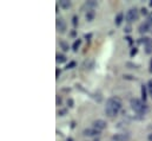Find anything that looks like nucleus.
<instances>
[{"label": "nucleus", "instance_id": "20e7f679", "mask_svg": "<svg viewBox=\"0 0 152 141\" xmlns=\"http://www.w3.org/2000/svg\"><path fill=\"white\" fill-rule=\"evenodd\" d=\"M99 134H100V131H98L96 128H85L83 131V135L88 137V138H97Z\"/></svg>", "mask_w": 152, "mask_h": 141}, {"label": "nucleus", "instance_id": "4468645a", "mask_svg": "<svg viewBox=\"0 0 152 141\" xmlns=\"http://www.w3.org/2000/svg\"><path fill=\"white\" fill-rule=\"evenodd\" d=\"M85 6L87 7V11H88V10H93L94 7H97V6H98V4H97V1L91 0V1H87V2L85 4Z\"/></svg>", "mask_w": 152, "mask_h": 141}, {"label": "nucleus", "instance_id": "bb28decb", "mask_svg": "<svg viewBox=\"0 0 152 141\" xmlns=\"http://www.w3.org/2000/svg\"><path fill=\"white\" fill-rule=\"evenodd\" d=\"M149 71L152 73V58L150 59V69H149Z\"/></svg>", "mask_w": 152, "mask_h": 141}, {"label": "nucleus", "instance_id": "7c9ffc66", "mask_svg": "<svg viewBox=\"0 0 152 141\" xmlns=\"http://www.w3.org/2000/svg\"><path fill=\"white\" fill-rule=\"evenodd\" d=\"M92 141H100V140H99L98 138H94V139H93V140H92Z\"/></svg>", "mask_w": 152, "mask_h": 141}, {"label": "nucleus", "instance_id": "6e6552de", "mask_svg": "<svg viewBox=\"0 0 152 141\" xmlns=\"http://www.w3.org/2000/svg\"><path fill=\"white\" fill-rule=\"evenodd\" d=\"M57 30L60 32V33H64L65 30H66V23L64 19H57Z\"/></svg>", "mask_w": 152, "mask_h": 141}, {"label": "nucleus", "instance_id": "aec40b11", "mask_svg": "<svg viewBox=\"0 0 152 141\" xmlns=\"http://www.w3.org/2000/svg\"><path fill=\"white\" fill-rule=\"evenodd\" d=\"M73 67H76V62H71V63H70V64L66 67V69H72Z\"/></svg>", "mask_w": 152, "mask_h": 141}, {"label": "nucleus", "instance_id": "f257e3e1", "mask_svg": "<svg viewBox=\"0 0 152 141\" xmlns=\"http://www.w3.org/2000/svg\"><path fill=\"white\" fill-rule=\"evenodd\" d=\"M121 109V101L118 97H110L106 101V106H105V114L110 117H113L115 115H118L119 110Z\"/></svg>", "mask_w": 152, "mask_h": 141}, {"label": "nucleus", "instance_id": "2eb2a0df", "mask_svg": "<svg viewBox=\"0 0 152 141\" xmlns=\"http://www.w3.org/2000/svg\"><path fill=\"white\" fill-rule=\"evenodd\" d=\"M56 58H57V62L58 63H65L66 62V56L65 55H61V53H58L57 56H56Z\"/></svg>", "mask_w": 152, "mask_h": 141}, {"label": "nucleus", "instance_id": "c756f323", "mask_svg": "<svg viewBox=\"0 0 152 141\" xmlns=\"http://www.w3.org/2000/svg\"><path fill=\"white\" fill-rule=\"evenodd\" d=\"M149 6H150V7H152V0H150V2H149Z\"/></svg>", "mask_w": 152, "mask_h": 141}, {"label": "nucleus", "instance_id": "a211bd4d", "mask_svg": "<svg viewBox=\"0 0 152 141\" xmlns=\"http://www.w3.org/2000/svg\"><path fill=\"white\" fill-rule=\"evenodd\" d=\"M148 91H149V94H150V96L152 99V79H150L148 82Z\"/></svg>", "mask_w": 152, "mask_h": 141}, {"label": "nucleus", "instance_id": "a878e982", "mask_svg": "<svg viewBox=\"0 0 152 141\" xmlns=\"http://www.w3.org/2000/svg\"><path fill=\"white\" fill-rule=\"evenodd\" d=\"M136 53H137V49L134 47V50H132V51H131V56H133V55H136Z\"/></svg>", "mask_w": 152, "mask_h": 141}, {"label": "nucleus", "instance_id": "39448f33", "mask_svg": "<svg viewBox=\"0 0 152 141\" xmlns=\"http://www.w3.org/2000/svg\"><path fill=\"white\" fill-rule=\"evenodd\" d=\"M139 42L144 44V46H145V52L150 55V53L152 52V39L151 38L145 37V38H142Z\"/></svg>", "mask_w": 152, "mask_h": 141}, {"label": "nucleus", "instance_id": "423d86ee", "mask_svg": "<svg viewBox=\"0 0 152 141\" xmlns=\"http://www.w3.org/2000/svg\"><path fill=\"white\" fill-rule=\"evenodd\" d=\"M149 31L152 32V25L150 23L145 22V23H143V24L139 25V33L144 35V33H146V32H149Z\"/></svg>", "mask_w": 152, "mask_h": 141}, {"label": "nucleus", "instance_id": "9d476101", "mask_svg": "<svg viewBox=\"0 0 152 141\" xmlns=\"http://www.w3.org/2000/svg\"><path fill=\"white\" fill-rule=\"evenodd\" d=\"M94 17H96L94 10H88V11L86 12V14H85V18H86L87 22H92V20L94 19Z\"/></svg>", "mask_w": 152, "mask_h": 141}, {"label": "nucleus", "instance_id": "412c9836", "mask_svg": "<svg viewBox=\"0 0 152 141\" xmlns=\"http://www.w3.org/2000/svg\"><path fill=\"white\" fill-rule=\"evenodd\" d=\"M72 20H73V22H72V24H73V26H75V27H76L77 25H78V18H77L76 16H75V17H73V19H72Z\"/></svg>", "mask_w": 152, "mask_h": 141}, {"label": "nucleus", "instance_id": "cd10ccee", "mask_svg": "<svg viewBox=\"0 0 152 141\" xmlns=\"http://www.w3.org/2000/svg\"><path fill=\"white\" fill-rule=\"evenodd\" d=\"M148 139H149V141H152V133H151V134H149V137H148Z\"/></svg>", "mask_w": 152, "mask_h": 141}, {"label": "nucleus", "instance_id": "7ed1b4c3", "mask_svg": "<svg viewBox=\"0 0 152 141\" xmlns=\"http://www.w3.org/2000/svg\"><path fill=\"white\" fill-rule=\"evenodd\" d=\"M138 18H139V12H138V10L136 7L134 8H130L125 14V19H126L127 23L136 22V20H138Z\"/></svg>", "mask_w": 152, "mask_h": 141}, {"label": "nucleus", "instance_id": "5701e85b", "mask_svg": "<svg viewBox=\"0 0 152 141\" xmlns=\"http://www.w3.org/2000/svg\"><path fill=\"white\" fill-rule=\"evenodd\" d=\"M61 102H63V101H61V97H60V96H57V106H60Z\"/></svg>", "mask_w": 152, "mask_h": 141}, {"label": "nucleus", "instance_id": "f8f14e48", "mask_svg": "<svg viewBox=\"0 0 152 141\" xmlns=\"http://www.w3.org/2000/svg\"><path fill=\"white\" fill-rule=\"evenodd\" d=\"M123 20H124V13H118L117 14V17H115V19H114V24L117 25V26H119L121 23H123Z\"/></svg>", "mask_w": 152, "mask_h": 141}, {"label": "nucleus", "instance_id": "dca6fc26", "mask_svg": "<svg viewBox=\"0 0 152 141\" xmlns=\"http://www.w3.org/2000/svg\"><path fill=\"white\" fill-rule=\"evenodd\" d=\"M80 44H81V39H77L76 42L73 43V45H72V50H73L75 52L78 51V49L80 47Z\"/></svg>", "mask_w": 152, "mask_h": 141}, {"label": "nucleus", "instance_id": "6ab92c4d", "mask_svg": "<svg viewBox=\"0 0 152 141\" xmlns=\"http://www.w3.org/2000/svg\"><path fill=\"white\" fill-rule=\"evenodd\" d=\"M140 12H142V14H143V16H149V13H148V10H146L145 7H143V8L140 10Z\"/></svg>", "mask_w": 152, "mask_h": 141}, {"label": "nucleus", "instance_id": "f03ea898", "mask_svg": "<svg viewBox=\"0 0 152 141\" xmlns=\"http://www.w3.org/2000/svg\"><path fill=\"white\" fill-rule=\"evenodd\" d=\"M131 108L140 115H144L148 111V106L145 105V102L142 101V100H138V99H132L131 100Z\"/></svg>", "mask_w": 152, "mask_h": 141}, {"label": "nucleus", "instance_id": "393cba45", "mask_svg": "<svg viewBox=\"0 0 152 141\" xmlns=\"http://www.w3.org/2000/svg\"><path fill=\"white\" fill-rule=\"evenodd\" d=\"M66 114V110L64 109V110H59L58 111V115H60V116H63V115H65Z\"/></svg>", "mask_w": 152, "mask_h": 141}, {"label": "nucleus", "instance_id": "0eeeda50", "mask_svg": "<svg viewBox=\"0 0 152 141\" xmlns=\"http://www.w3.org/2000/svg\"><path fill=\"white\" fill-rule=\"evenodd\" d=\"M93 128H96V129H98V131H103V129H105L106 128V122L104 121V120H96V121H93Z\"/></svg>", "mask_w": 152, "mask_h": 141}, {"label": "nucleus", "instance_id": "4be33fe9", "mask_svg": "<svg viewBox=\"0 0 152 141\" xmlns=\"http://www.w3.org/2000/svg\"><path fill=\"white\" fill-rule=\"evenodd\" d=\"M148 23H150L152 25V12L151 13H149V16H148V20H146Z\"/></svg>", "mask_w": 152, "mask_h": 141}, {"label": "nucleus", "instance_id": "ddd939ff", "mask_svg": "<svg viewBox=\"0 0 152 141\" xmlns=\"http://www.w3.org/2000/svg\"><path fill=\"white\" fill-rule=\"evenodd\" d=\"M148 85H142V99H143V101L145 102L146 100H148Z\"/></svg>", "mask_w": 152, "mask_h": 141}, {"label": "nucleus", "instance_id": "1a4fd4ad", "mask_svg": "<svg viewBox=\"0 0 152 141\" xmlns=\"http://www.w3.org/2000/svg\"><path fill=\"white\" fill-rule=\"evenodd\" d=\"M112 140L114 141H129L130 140V135L129 134H124V133H121V134H115L112 137Z\"/></svg>", "mask_w": 152, "mask_h": 141}, {"label": "nucleus", "instance_id": "2f4dec72", "mask_svg": "<svg viewBox=\"0 0 152 141\" xmlns=\"http://www.w3.org/2000/svg\"><path fill=\"white\" fill-rule=\"evenodd\" d=\"M67 141H72V139H69V140H67Z\"/></svg>", "mask_w": 152, "mask_h": 141}, {"label": "nucleus", "instance_id": "9b49d317", "mask_svg": "<svg viewBox=\"0 0 152 141\" xmlns=\"http://www.w3.org/2000/svg\"><path fill=\"white\" fill-rule=\"evenodd\" d=\"M59 6L61 8H64V10H69L71 7V1H69V0H60L59 1Z\"/></svg>", "mask_w": 152, "mask_h": 141}, {"label": "nucleus", "instance_id": "f3484780", "mask_svg": "<svg viewBox=\"0 0 152 141\" xmlns=\"http://www.w3.org/2000/svg\"><path fill=\"white\" fill-rule=\"evenodd\" d=\"M59 45H60V47H61L64 51H69V49H70L69 44H67L65 40H60V42H59Z\"/></svg>", "mask_w": 152, "mask_h": 141}, {"label": "nucleus", "instance_id": "c85d7f7f", "mask_svg": "<svg viewBox=\"0 0 152 141\" xmlns=\"http://www.w3.org/2000/svg\"><path fill=\"white\" fill-rule=\"evenodd\" d=\"M59 75H60V70H57V77H59Z\"/></svg>", "mask_w": 152, "mask_h": 141}, {"label": "nucleus", "instance_id": "b1692460", "mask_svg": "<svg viewBox=\"0 0 152 141\" xmlns=\"http://www.w3.org/2000/svg\"><path fill=\"white\" fill-rule=\"evenodd\" d=\"M67 106L73 107V100H72V99H69V100H67Z\"/></svg>", "mask_w": 152, "mask_h": 141}]
</instances>
